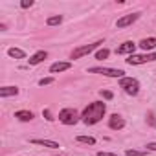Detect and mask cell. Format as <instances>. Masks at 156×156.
Wrapping results in <instances>:
<instances>
[{
    "label": "cell",
    "mask_w": 156,
    "mask_h": 156,
    "mask_svg": "<svg viewBox=\"0 0 156 156\" xmlns=\"http://www.w3.org/2000/svg\"><path fill=\"white\" fill-rule=\"evenodd\" d=\"M105 112H107V105L101 103V101H94V103H90V105L83 110V116H81V118H83V121H85L87 125H96L98 121L103 119Z\"/></svg>",
    "instance_id": "1"
},
{
    "label": "cell",
    "mask_w": 156,
    "mask_h": 156,
    "mask_svg": "<svg viewBox=\"0 0 156 156\" xmlns=\"http://www.w3.org/2000/svg\"><path fill=\"white\" fill-rule=\"evenodd\" d=\"M59 121L62 125H75L79 121V114H77L75 108H62L59 112Z\"/></svg>",
    "instance_id": "2"
},
{
    "label": "cell",
    "mask_w": 156,
    "mask_h": 156,
    "mask_svg": "<svg viewBox=\"0 0 156 156\" xmlns=\"http://www.w3.org/2000/svg\"><path fill=\"white\" fill-rule=\"evenodd\" d=\"M119 87L129 96H136L140 92V83H138V79H134V77H123V79L119 81Z\"/></svg>",
    "instance_id": "3"
},
{
    "label": "cell",
    "mask_w": 156,
    "mask_h": 156,
    "mask_svg": "<svg viewBox=\"0 0 156 156\" xmlns=\"http://www.w3.org/2000/svg\"><path fill=\"white\" fill-rule=\"evenodd\" d=\"M90 73H99V75H105V77H121L123 79V70H116V68H90L88 70Z\"/></svg>",
    "instance_id": "4"
},
{
    "label": "cell",
    "mask_w": 156,
    "mask_h": 156,
    "mask_svg": "<svg viewBox=\"0 0 156 156\" xmlns=\"http://www.w3.org/2000/svg\"><path fill=\"white\" fill-rule=\"evenodd\" d=\"M103 44V41H98V42H92V44H88V46H81V48H77V50H73L72 51V59H81L83 55H88L90 51H94L98 46H101Z\"/></svg>",
    "instance_id": "5"
},
{
    "label": "cell",
    "mask_w": 156,
    "mask_h": 156,
    "mask_svg": "<svg viewBox=\"0 0 156 156\" xmlns=\"http://www.w3.org/2000/svg\"><path fill=\"white\" fill-rule=\"evenodd\" d=\"M156 61V53H147V55H130L127 59V64H145V62H152Z\"/></svg>",
    "instance_id": "6"
},
{
    "label": "cell",
    "mask_w": 156,
    "mask_h": 156,
    "mask_svg": "<svg viewBox=\"0 0 156 156\" xmlns=\"http://www.w3.org/2000/svg\"><path fill=\"white\" fill-rule=\"evenodd\" d=\"M138 17H140V13H129V15H125V17L118 19L116 26H118V28H127V26H130L132 22H136V20H138Z\"/></svg>",
    "instance_id": "7"
},
{
    "label": "cell",
    "mask_w": 156,
    "mask_h": 156,
    "mask_svg": "<svg viewBox=\"0 0 156 156\" xmlns=\"http://www.w3.org/2000/svg\"><path fill=\"white\" fill-rule=\"evenodd\" d=\"M134 50H136V44L132 42V41H125L121 46H118V53L119 55H125V53H130V55H134Z\"/></svg>",
    "instance_id": "8"
},
{
    "label": "cell",
    "mask_w": 156,
    "mask_h": 156,
    "mask_svg": "<svg viewBox=\"0 0 156 156\" xmlns=\"http://www.w3.org/2000/svg\"><path fill=\"white\" fill-rule=\"evenodd\" d=\"M108 127H110L112 130H119V129L125 127V119H123L121 116L114 114V116H110V119H108Z\"/></svg>",
    "instance_id": "9"
},
{
    "label": "cell",
    "mask_w": 156,
    "mask_h": 156,
    "mask_svg": "<svg viewBox=\"0 0 156 156\" xmlns=\"http://www.w3.org/2000/svg\"><path fill=\"white\" fill-rule=\"evenodd\" d=\"M70 68H72L70 62H53L50 66V72L51 73H59V72H64V70H70Z\"/></svg>",
    "instance_id": "10"
},
{
    "label": "cell",
    "mask_w": 156,
    "mask_h": 156,
    "mask_svg": "<svg viewBox=\"0 0 156 156\" xmlns=\"http://www.w3.org/2000/svg\"><path fill=\"white\" fill-rule=\"evenodd\" d=\"M31 143H35V145H42V147H48V149H59V143L57 141H53V140H31Z\"/></svg>",
    "instance_id": "11"
},
{
    "label": "cell",
    "mask_w": 156,
    "mask_h": 156,
    "mask_svg": "<svg viewBox=\"0 0 156 156\" xmlns=\"http://www.w3.org/2000/svg\"><path fill=\"white\" fill-rule=\"evenodd\" d=\"M141 50H152V48H156V37H149V39H143V41H140V44H138Z\"/></svg>",
    "instance_id": "12"
},
{
    "label": "cell",
    "mask_w": 156,
    "mask_h": 156,
    "mask_svg": "<svg viewBox=\"0 0 156 156\" xmlns=\"http://www.w3.org/2000/svg\"><path fill=\"white\" fill-rule=\"evenodd\" d=\"M46 57H48V53H46L44 50H41V51H37L35 55L30 57V64H39V62H42Z\"/></svg>",
    "instance_id": "13"
},
{
    "label": "cell",
    "mask_w": 156,
    "mask_h": 156,
    "mask_svg": "<svg viewBox=\"0 0 156 156\" xmlns=\"http://www.w3.org/2000/svg\"><path fill=\"white\" fill-rule=\"evenodd\" d=\"M15 118L20 119V121H31L33 119V112H30V110H17Z\"/></svg>",
    "instance_id": "14"
},
{
    "label": "cell",
    "mask_w": 156,
    "mask_h": 156,
    "mask_svg": "<svg viewBox=\"0 0 156 156\" xmlns=\"http://www.w3.org/2000/svg\"><path fill=\"white\" fill-rule=\"evenodd\" d=\"M17 94H19L17 87H4V88H0V98H9V96H17Z\"/></svg>",
    "instance_id": "15"
},
{
    "label": "cell",
    "mask_w": 156,
    "mask_h": 156,
    "mask_svg": "<svg viewBox=\"0 0 156 156\" xmlns=\"http://www.w3.org/2000/svg\"><path fill=\"white\" fill-rule=\"evenodd\" d=\"M8 55L13 57V59H24V57H26V53H24L22 50H19V48H9V50H8Z\"/></svg>",
    "instance_id": "16"
},
{
    "label": "cell",
    "mask_w": 156,
    "mask_h": 156,
    "mask_svg": "<svg viewBox=\"0 0 156 156\" xmlns=\"http://www.w3.org/2000/svg\"><path fill=\"white\" fill-rule=\"evenodd\" d=\"M79 143H87V145H96V138H92V136H77L75 138Z\"/></svg>",
    "instance_id": "17"
},
{
    "label": "cell",
    "mask_w": 156,
    "mask_h": 156,
    "mask_svg": "<svg viewBox=\"0 0 156 156\" xmlns=\"http://www.w3.org/2000/svg\"><path fill=\"white\" fill-rule=\"evenodd\" d=\"M46 22H48V26H57V24L62 22V17H61V15H55V17H50Z\"/></svg>",
    "instance_id": "18"
},
{
    "label": "cell",
    "mask_w": 156,
    "mask_h": 156,
    "mask_svg": "<svg viewBox=\"0 0 156 156\" xmlns=\"http://www.w3.org/2000/svg\"><path fill=\"white\" fill-rule=\"evenodd\" d=\"M108 53H110V51H108L107 48H103V50H99V51L96 53V59H99V61H103V59H107V57H108Z\"/></svg>",
    "instance_id": "19"
},
{
    "label": "cell",
    "mask_w": 156,
    "mask_h": 156,
    "mask_svg": "<svg viewBox=\"0 0 156 156\" xmlns=\"http://www.w3.org/2000/svg\"><path fill=\"white\" fill-rule=\"evenodd\" d=\"M127 156H145V151H132V149H129Z\"/></svg>",
    "instance_id": "20"
},
{
    "label": "cell",
    "mask_w": 156,
    "mask_h": 156,
    "mask_svg": "<svg viewBox=\"0 0 156 156\" xmlns=\"http://www.w3.org/2000/svg\"><path fill=\"white\" fill-rule=\"evenodd\" d=\"M53 83V77H44V79H41L39 81V85L41 87H46V85H51Z\"/></svg>",
    "instance_id": "21"
},
{
    "label": "cell",
    "mask_w": 156,
    "mask_h": 156,
    "mask_svg": "<svg viewBox=\"0 0 156 156\" xmlns=\"http://www.w3.org/2000/svg\"><path fill=\"white\" fill-rule=\"evenodd\" d=\"M33 6V0H22V2H20V8L22 9H28V8H31Z\"/></svg>",
    "instance_id": "22"
},
{
    "label": "cell",
    "mask_w": 156,
    "mask_h": 156,
    "mask_svg": "<svg viewBox=\"0 0 156 156\" xmlns=\"http://www.w3.org/2000/svg\"><path fill=\"white\" fill-rule=\"evenodd\" d=\"M99 94H101L105 99H112V98H114V94H112V92H108V90H101Z\"/></svg>",
    "instance_id": "23"
},
{
    "label": "cell",
    "mask_w": 156,
    "mask_h": 156,
    "mask_svg": "<svg viewBox=\"0 0 156 156\" xmlns=\"http://www.w3.org/2000/svg\"><path fill=\"white\" fill-rule=\"evenodd\" d=\"M42 116H44V118H46L48 121H51V119H53V118H51V112H50L48 108H46V110H42Z\"/></svg>",
    "instance_id": "24"
},
{
    "label": "cell",
    "mask_w": 156,
    "mask_h": 156,
    "mask_svg": "<svg viewBox=\"0 0 156 156\" xmlns=\"http://www.w3.org/2000/svg\"><path fill=\"white\" fill-rule=\"evenodd\" d=\"M145 147H147V151H154L156 152V143H147Z\"/></svg>",
    "instance_id": "25"
},
{
    "label": "cell",
    "mask_w": 156,
    "mask_h": 156,
    "mask_svg": "<svg viewBox=\"0 0 156 156\" xmlns=\"http://www.w3.org/2000/svg\"><path fill=\"white\" fill-rule=\"evenodd\" d=\"M149 123H151L152 127H156V119H154V116H152V114H149Z\"/></svg>",
    "instance_id": "26"
},
{
    "label": "cell",
    "mask_w": 156,
    "mask_h": 156,
    "mask_svg": "<svg viewBox=\"0 0 156 156\" xmlns=\"http://www.w3.org/2000/svg\"><path fill=\"white\" fill-rule=\"evenodd\" d=\"M98 156H118V154H112V152H98Z\"/></svg>",
    "instance_id": "27"
}]
</instances>
